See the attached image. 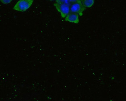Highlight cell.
Returning <instances> with one entry per match:
<instances>
[{"mask_svg":"<svg viewBox=\"0 0 126 101\" xmlns=\"http://www.w3.org/2000/svg\"><path fill=\"white\" fill-rule=\"evenodd\" d=\"M13 0H0V1L4 4H7L12 2Z\"/></svg>","mask_w":126,"mask_h":101,"instance_id":"obj_7","label":"cell"},{"mask_svg":"<svg viewBox=\"0 0 126 101\" xmlns=\"http://www.w3.org/2000/svg\"><path fill=\"white\" fill-rule=\"evenodd\" d=\"M79 15L78 14L69 13L65 17V20L66 21L69 23L78 24L79 22Z\"/></svg>","mask_w":126,"mask_h":101,"instance_id":"obj_4","label":"cell"},{"mask_svg":"<svg viewBox=\"0 0 126 101\" xmlns=\"http://www.w3.org/2000/svg\"><path fill=\"white\" fill-rule=\"evenodd\" d=\"M50 0V1H52V0Z\"/></svg>","mask_w":126,"mask_h":101,"instance_id":"obj_9","label":"cell"},{"mask_svg":"<svg viewBox=\"0 0 126 101\" xmlns=\"http://www.w3.org/2000/svg\"><path fill=\"white\" fill-rule=\"evenodd\" d=\"M85 8L80 0H79L77 2L70 4L69 6V13H77L80 16H82Z\"/></svg>","mask_w":126,"mask_h":101,"instance_id":"obj_2","label":"cell"},{"mask_svg":"<svg viewBox=\"0 0 126 101\" xmlns=\"http://www.w3.org/2000/svg\"><path fill=\"white\" fill-rule=\"evenodd\" d=\"M56 3H60V4H65L70 5L68 0H56Z\"/></svg>","mask_w":126,"mask_h":101,"instance_id":"obj_6","label":"cell"},{"mask_svg":"<svg viewBox=\"0 0 126 101\" xmlns=\"http://www.w3.org/2000/svg\"><path fill=\"white\" fill-rule=\"evenodd\" d=\"M54 6L60 13L61 17L65 18L67 15L69 13V6L65 4L56 3L54 4Z\"/></svg>","mask_w":126,"mask_h":101,"instance_id":"obj_3","label":"cell"},{"mask_svg":"<svg viewBox=\"0 0 126 101\" xmlns=\"http://www.w3.org/2000/svg\"><path fill=\"white\" fill-rule=\"evenodd\" d=\"M82 4L85 8L91 7L94 4L95 0H80Z\"/></svg>","mask_w":126,"mask_h":101,"instance_id":"obj_5","label":"cell"},{"mask_svg":"<svg viewBox=\"0 0 126 101\" xmlns=\"http://www.w3.org/2000/svg\"><path fill=\"white\" fill-rule=\"evenodd\" d=\"M79 0H68L69 4H71L72 3H75V2H77Z\"/></svg>","mask_w":126,"mask_h":101,"instance_id":"obj_8","label":"cell"},{"mask_svg":"<svg viewBox=\"0 0 126 101\" xmlns=\"http://www.w3.org/2000/svg\"><path fill=\"white\" fill-rule=\"evenodd\" d=\"M33 0H19L13 7V9L16 11L24 12L31 6Z\"/></svg>","mask_w":126,"mask_h":101,"instance_id":"obj_1","label":"cell"}]
</instances>
